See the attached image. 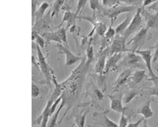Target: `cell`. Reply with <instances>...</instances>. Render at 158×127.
Segmentation results:
<instances>
[{"label":"cell","instance_id":"7dc6e473","mask_svg":"<svg viewBox=\"0 0 158 127\" xmlns=\"http://www.w3.org/2000/svg\"><path fill=\"white\" fill-rule=\"evenodd\" d=\"M32 64L35 67L39 69L40 70L38 62L37 63L36 62L35 58L33 55H32Z\"/></svg>","mask_w":158,"mask_h":127},{"label":"cell","instance_id":"c3c4849f","mask_svg":"<svg viewBox=\"0 0 158 127\" xmlns=\"http://www.w3.org/2000/svg\"><path fill=\"white\" fill-rule=\"evenodd\" d=\"M39 34L37 32L34 30H32V41H35L38 35Z\"/></svg>","mask_w":158,"mask_h":127},{"label":"cell","instance_id":"ab89813d","mask_svg":"<svg viewBox=\"0 0 158 127\" xmlns=\"http://www.w3.org/2000/svg\"><path fill=\"white\" fill-rule=\"evenodd\" d=\"M36 43L41 48L44 49L46 48V43L44 37L40 34H38L35 40Z\"/></svg>","mask_w":158,"mask_h":127},{"label":"cell","instance_id":"d6a6232c","mask_svg":"<svg viewBox=\"0 0 158 127\" xmlns=\"http://www.w3.org/2000/svg\"><path fill=\"white\" fill-rule=\"evenodd\" d=\"M103 7L105 8H111L121 5L119 0H100Z\"/></svg>","mask_w":158,"mask_h":127},{"label":"cell","instance_id":"4316f807","mask_svg":"<svg viewBox=\"0 0 158 127\" xmlns=\"http://www.w3.org/2000/svg\"><path fill=\"white\" fill-rule=\"evenodd\" d=\"M132 19L131 16L127 15L125 20L115 28L116 35L121 36L126 30Z\"/></svg>","mask_w":158,"mask_h":127},{"label":"cell","instance_id":"9c48e42d","mask_svg":"<svg viewBox=\"0 0 158 127\" xmlns=\"http://www.w3.org/2000/svg\"><path fill=\"white\" fill-rule=\"evenodd\" d=\"M85 94L86 96L90 97L93 106H98L104 97L102 91L94 82L88 85Z\"/></svg>","mask_w":158,"mask_h":127},{"label":"cell","instance_id":"7c38bea8","mask_svg":"<svg viewBox=\"0 0 158 127\" xmlns=\"http://www.w3.org/2000/svg\"><path fill=\"white\" fill-rule=\"evenodd\" d=\"M141 14L143 18L145 26L150 28L156 29L158 28V14L152 13L146 8L140 7Z\"/></svg>","mask_w":158,"mask_h":127},{"label":"cell","instance_id":"8d00e7d4","mask_svg":"<svg viewBox=\"0 0 158 127\" xmlns=\"http://www.w3.org/2000/svg\"><path fill=\"white\" fill-rule=\"evenodd\" d=\"M125 110H124L121 113V116L118 124V127H127L129 123L128 120L126 116L125 113Z\"/></svg>","mask_w":158,"mask_h":127},{"label":"cell","instance_id":"ffe728a7","mask_svg":"<svg viewBox=\"0 0 158 127\" xmlns=\"http://www.w3.org/2000/svg\"><path fill=\"white\" fill-rule=\"evenodd\" d=\"M152 101L149 100L143 105L137 112L138 115L142 116L145 120L152 117L154 114L151 107Z\"/></svg>","mask_w":158,"mask_h":127},{"label":"cell","instance_id":"ee69618b","mask_svg":"<svg viewBox=\"0 0 158 127\" xmlns=\"http://www.w3.org/2000/svg\"><path fill=\"white\" fill-rule=\"evenodd\" d=\"M149 11H153L158 14V0L154 3L146 7Z\"/></svg>","mask_w":158,"mask_h":127},{"label":"cell","instance_id":"681fc988","mask_svg":"<svg viewBox=\"0 0 158 127\" xmlns=\"http://www.w3.org/2000/svg\"><path fill=\"white\" fill-rule=\"evenodd\" d=\"M154 102H155V103H156L158 104V101H156V100H154Z\"/></svg>","mask_w":158,"mask_h":127},{"label":"cell","instance_id":"d590c367","mask_svg":"<svg viewBox=\"0 0 158 127\" xmlns=\"http://www.w3.org/2000/svg\"><path fill=\"white\" fill-rule=\"evenodd\" d=\"M89 0H78L76 10L75 12L78 16L80 15L81 13Z\"/></svg>","mask_w":158,"mask_h":127},{"label":"cell","instance_id":"4dcf8cb0","mask_svg":"<svg viewBox=\"0 0 158 127\" xmlns=\"http://www.w3.org/2000/svg\"><path fill=\"white\" fill-rule=\"evenodd\" d=\"M89 5L90 9L93 11L94 13L96 14L97 11L100 12L103 8L100 3V0H89Z\"/></svg>","mask_w":158,"mask_h":127},{"label":"cell","instance_id":"f35d334b","mask_svg":"<svg viewBox=\"0 0 158 127\" xmlns=\"http://www.w3.org/2000/svg\"><path fill=\"white\" fill-rule=\"evenodd\" d=\"M62 96L61 95L52 104L50 109V117L52 115H53L54 112H55L57 107L62 100Z\"/></svg>","mask_w":158,"mask_h":127},{"label":"cell","instance_id":"6da1fadb","mask_svg":"<svg viewBox=\"0 0 158 127\" xmlns=\"http://www.w3.org/2000/svg\"><path fill=\"white\" fill-rule=\"evenodd\" d=\"M89 66L86 64V58L84 57L69 77L61 83L63 89L62 100L65 105L68 107L65 114H67L80 98L88 76Z\"/></svg>","mask_w":158,"mask_h":127},{"label":"cell","instance_id":"5bb4252c","mask_svg":"<svg viewBox=\"0 0 158 127\" xmlns=\"http://www.w3.org/2000/svg\"><path fill=\"white\" fill-rule=\"evenodd\" d=\"M133 72V68H126L122 71L113 83L114 90L112 93L117 92L120 87L130 79Z\"/></svg>","mask_w":158,"mask_h":127},{"label":"cell","instance_id":"836d02e7","mask_svg":"<svg viewBox=\"0 0 158 127\" xmlns=\"http://www.w3.org/2000/svg\"><path fill=\"white\" fill-rule=\"evenodd\" d=\"M64 106L65 105L64 103L63 102L61 101V104L60 107L56 111L55 114H54L53 116L52 117L50 122V125L49 126V127H53L56 125L60 113Z\"/></svg>","mask_w":158,"mask_h":127},{"label":"cell","instance_id":"603a6c76","mask_svg":"<svg viewBox=\"0 0 158 127\" xmlns=\"http://www.w3.org/2000/svg\"><path fill=\"white\" fill-rule=\"evenodd\" d=\"M51 6V5L47 2H44L39 5L35 12L34 24L44 17L46 14V11Z\"/></svg>","mask_w":158,"mask_h":127},{"label":"cell","instance_id":"e0dca14e","mask_svg":"<svg viewBox=\"0 0 158 127\" xmlns=\"http://www.w3.org/2000/svg\"><path fill=\"white\" fill-rule=\"evenodd\" d=\"M78 15L75 12L69 11H65L62 20L58 26V28H61L64 22L66 23L65 29L67 31L74 25H76V22L78 19Z\"/></svg>","mask_w":158,"mask_h":127},{"label":"cell","instance_id":"7bdbcfd3","mask_svg":"<svg viewBox=\"0 0 158 127\" xmlns=\"http://www.w3.org/2000/svg\"><path fill=\"white\" fill-rule=\"evenodd\" d=\"M40 94V90L38 87L35 84L32 85V97L36 98L38 97Z\"/></svg>","mask_w":158,"mask_h":127},{"label":"cell","instance_id":"bcb514c9","mask_svg":"<svg viewBox=\"0 0 158 127\" xmlns=\"http://www.w3.org/2000/svg\"><path fill=\"white\" fill-rule=\"evenodd\" d=\"M157 0H143L141 7L146 8L155 3Z\"/></svg>","mask_w":158,"mask_h":127},{"label":"cell","instance_id":"f1b7e54d","mask_svg":"<svg viewBox=\"0 0 158 127\" xmlns=\"http://www.w3.org/2000/svg\"><path fill=\"white\" fill-rule=\"evenodd\" d=\"M138 94L136 90H132L123 94V102L124 104H127L130 102Z\"/></svg>","mask_w":158,"mask_h":127},{"label":"cell","instance_id":"d4e9b609","mask_svg":"<svg viewBox=\"0 0 158 127\" xmlns=\"http://www.w3.org/2000/svg\"><path fill=\"white\" fill-rule=\"evenodd\" d=\"M147 77L146 71L143 70H137L133 72L130 79L135 84L141 83Z\"/></svg>","mask_w":158,"mask_h":127},{"label":"cell","instance_id":"f6af8a7d","mask_svg":"<svg viewBox=\"0 0 158 127\" xmlns=\"http://www.w3.org/2000/svg\"><path fill=\"white\" fill-rule=\"evenodd\" d=\"M145 120L144 119L143 117L139 119L137 121L134 122L129 123L127 127H138L139 126L140 124L142 122Z\"/></svg>","mask_w":158,"mask_h":127},{"label":"cell","instance_id":"60d3db41","mask_svg":"<svg viewBox=\"0 0 158 127\" xmlns=\"http://www.w3.org/2000/svg\"><path fill=\"white\" fill-rule=\"evenodd\" d=\"M153 50L152 61L154 63L158 60V41L152 46L150 48Z\"/></svg>","mask_w":158,"mask_h":127},{"label":"cell","instance_id":"ac0fdd59","mask_svg":"<svg viewBox=\"0 0 158 127\" xmlns=\"http://www.w3.org/2000/svg\"><path fill=\"white\" fill-rule=\"evenodd\" d=\"M54 102V101L49 99L42 114L36 120L37 123L40 124L41 127H45L47 126L49 118L50 117V108Z\"/></svg>","mask_w":158,"mask_h":127},{"label":"cell","instance_id":"277c9868","mask_svg":"<svg viewBox=\"0 0 158 127\" xmlns=\"http://www.w3.org/2000/svg\"><path fill=\"white\" fill-rule=\"evenodd\" d=\"M148 30L146 26H143L127 42V47L133 52L141 49L147 40Z\"/></svg>","mask_w":158,"mask_h":127},{"label":"cell","instance_id":"1f68e13d","mask_svg":"<svg viewBox=\"0 0 158 127\" xmlns=\"http://www.w3.org/2000/svg\"><path fill=\"white\" fill-rule=\"evenodd\" d=\"M108 29L106 23L100 21L95 28V31L98 35L103 37Z\"/></svg>","mask_w":158,"mask_h":127},{"label":"cell","instance_id":"52a82bcc","mask_svg":"<svg viewBox=\"0 0 158 127\" xmlns=\"http://www.w3.org/2000/svg\"><path fill=\"white\" fill-rule=\"evenodd\" d=\"M36 50L40 70L42 72L48 82L51 84L52 80V75L54 74V71L48 65L46 57L42 52L41 48L37 44Z\"/></svg>","mask_w":158,"mask_h":127},{"label":"cell","instance_id":"b9f144b4","mask_svg":"<svg viewBox=\"0 0 158 127\" xmlns=\"http://www.w3.org/2000/svg\"><path fill=\"white\" fill-rule=\"evenodd\" d=\"M74 1V0H64L62 10L64 11L70 10L72 4Z\"/></svg>","mask_w":158,"mask_h":127},{"label":"cell","instance_id":"8fae6325","mask_svg":"<svg viewBox=\"0 0 158 127\" xmlns=\"http://www.w3.org/2000/svg\"><path fill=\"white\" fill-rule=\"evenodd\" d=\"M51 11L50 8L44 17L35 23L32 26V30L35 31L39 34L48 32L50 28L51 23Z\"/></svg>","mask_w":158,"mask_h":127},{"label":"cell","instance_id":"3957f363","mask_svg":"<svg viewBox=\"0 0 158 127\" xmlns=\"http://www.w3.org/2000/svg\"><path fill=\"white\" fill-rule=\"evenodd\" d=\"M54 31L41 33L46 43V48L51 42L63 44L69 47L68 42L67 31L65 28H60Z\"/></svg>","mask_w":158,"mask_h":127},{"label":"cell","instance_id":"7a4b0ae2","mask_svg":"<svg viewBox=\"0 0 158 127\" xmlns=\"http://www.w3.org/2000/svg\"><path fill=\"white\" fill-rule=\"evenodd\" d=\"M118 5L111 8H102L101 14L102 16L111 20L113 24L118 16L126 13H131L136 11L139 8L129 5Z\"/></svg>","mask_w":158,"mask_h":127},{"label":"cell","instance_id":"7402d4cb","mask_svg":"<svg viewBox=\"0 0 158 127\" xmlns=\"http://www.w3.org/2000/svg\"><path fill=\"white\" fill-rule=\"evenodd\" d=\"M89 112V108H84L78 113L74 118L75 124L78 127L85 126L86 117Z\"/></svg>","mask_w":158,"mask_h":127},{"label":"cell","instance_id":"e575fe53","mask_svg":"<svg viewBox=\"0 0 158 127\" xmlns=\"http://www.w3.org/2000/svg\"><path fill=\"white\" fill-rule=\"evenodd\" d=\"M121 3L126 5L140 7L142 6L143 0H119Z\"/></svg>","mask_w":158,"mask_h":127},{"label":"cell","instance_id":"ba28073f","mask_svg":"<svg viewBox=\"0 0 158 127\" xmlns=\"http://www.w3.org/2000/svg\"><path fill=\"white\" fill-rule=\"evenodd\" d=\"M55 47L58 49L59 53L65 56V66H71L79 61H80L84 57L77 55L70 50V48L63 44L57 43Z\"/></svg>","mask_w":158,"mask_h":127},{"label":"cell","instance_id":"4fadbf2b","mask_svg":"<svg viewBox=\"0 0 158 127\" xmlns=\"http://www.w3.org/2000/svg\"><path fill=\"white\" fill-rule=\"evenodd\" d=\"M123 94L124 93L122 92H116L108 95L110 100V108L112 110L119 113H121L126 110L123 102Z\"/></svg>","mask_w":158,"mask_h":127},{"label":"cell","instance_id":"d6986e66","mask_svg":"<svg viewBox=\"0 0 158 127\" xmlns=\"http://www.w3.org/2000/svg\"><path fill=\"white\" fill-rule=\"evenodd\" d=\"M109 112L105 111L97 115L98 117L96 120L98 125L102 127H118V124L111 120L107 116Z\"/></svg>","mask_w":158,"mask_h":127},{"label":"cell","instance_id":"9a60e30c","mask_svg":"<svg viewBox=\"0 0 158 127\" xmlns=\"http://www.w3.org/2000/svg\"><path fill=\"white\" fill-rule=\"evenodd\" d=\"M122 58V54L116 53L107 58L102 75H106L110 72L116 71L118 69V63Z\"/></svg>","mask_w":158,"mask_h":127},{"label":"cell","instance_id":"cb8c5ba5","mask_svg":"<svg viewBox=\"0 0 158 127\" xmlns=\"http://www.w3.org/2000/svg\"><path fill=\"white\" fill-rule=\"evenodd\" d=\"M64 0H55L50 7L52 18L56 17L57 18L60 11L62 10L64 5Z\"/></svg>","mask_w":158,"mask_h":127},{"label":"cell","instance_id":"30bf717a","mask_svg":"<svg viewBox=\"0 0 158 127\" xmlns=\"http://www.w3.org/2000/svg\"><path fill=\"white\" fill-rule=\"evenodd\" d=\"M116 36L118 37V38L114 39L108 47L109 56L116 53L133 52L132 50L127 48V42L122 37Z\"/></svg>","mask_w":158,"mask_h":127},{"label":"cell","instance_id":"f546056e","mask_svg":"<svg viewBox=\"0 0 158 127\" xmlns=\"http://www.w3.org/2000/svg\"><path fill=\"white\" fill-rule=\"evenodd\" d=\"M142 94L147 96L158 97V83L155 84L154 86L147 88Z\"/></svg>","mask_w":158,"mask_h":127},{"label":"cell","instance_id":"5b68a950","mask_svg":"<svg viewBox=\"0 0 158 127\" xmlns=\"http://www.w3.org/2000/svg\"><path fill=\"white\" fill-rule=\"evenodd\" d=\"M142 24L143 18L141 14L140 7L136 11L127 28L121 36L127 42L131 35L136 33L143 27Z\"/></svg>","mask_w":158,"mask_h":127},{"label":"cell","instance_id":"44dd1931","mask_svg":"<svg viewBox=\"0 0 158 127\" xmlns=\"http://www.w3.org/2000/svg\"><path fill=\"white\" fill-rule=\"evenodd\" d=\"M143 61L141 56L134 52H128L122 62L126 63L130 65H136Z\"/></svg>","mask_w":158,"mask_h":127},{"label":"cell","instance_id":"74e56055","mask_svg":"<svg viewBox=\"0 0 158 127\" xmlns=\"http://www.w3.org/2000/svg\"><path fill=\"white\" fill-rule=\"evenodd\" d=\"M40 5L39 0H32V25L34 23L35 15L38 6Z\"/></svg>","mask_w":158,"mask_h":127},{"label":"cell","instance_id":"83f0119b","mask_svg":"<svg viewBox=\"0 0 158 127\" xmlns=\"http://www.w3.org/2000/svg\"><path fill=\"white\" fill-rule=\"evenodd\" d=\"M91 41H90L88 46L86 55V63L90 66L94 60V47L91 44Z\"/></svg>","mask_w":158,"mask_h":127},{"label":"cell","instance_id":"8992f818","mask_svg":"<svg viewBox=\"0 0 158 127\" xmlns=\"http://www.w3.org/2000/svg\"><path fill=\"white\" fill-rule=\"evenodd\" d=\"M152 50L149 48L147 49L136 50L134 52L141 56L148 70L150 80L156 84L158 83V77L154 73L152 67L153 55Z\"/></svg>","mask_w":158,"mask_h":127},{"label":"cell","instance_id":"2e32d148","mask_svg":"<svg viewBox=\"0 0 158 127\" xmlns=\"http://www.w3.org/2000/svg\"><path fill=\"white\" fill-rule=\"evenodd\" d=\"M109 56L108 47L100 53L94 69L96 73L100 77L103 76V73L106 65V60Z\"/></svg>","mask_w":158,"mask_h":127},{"label":"cell","instance_id":"484cf974","mask_svg":"<svg viewBox=\"0 0 158 127\" xmlns=\"http://www.w3.org/2000/svg\"><path fill=\"white\" fill-rule=\"evenodd\" d=\"M113 24H111L110 26L108 28V30L105 33L104 36L103 37L104 41L103 43L104 45L102 46H104L105 44V46H107V45L109 43L110 44L114 40L116 36V33L115 30L112 27Z\"/></svg>","mask_w":158,"mask_h":127}]
</instances>
